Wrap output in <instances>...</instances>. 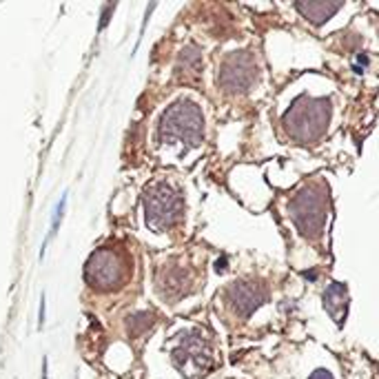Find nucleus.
<instances>
[{"label": "nucleus", "instance_id": "obj_1", "mask_svg": "<svg viewBox=\"0 0 379 379\" xmlns=\"http://www.w3.org/2000/svg\"><path fill=\"white\" fill-rule=\"evenodd\" d=\"M204 140V118L193 100H177L164 111L158 125V142L162 147L197 149Z\"/></svg>", "mask_w": 379, "mask_h": 379}, {"label": "nucleus", "instance_id": "obj_2", "mask_svg": "<svg viewBox=\"0 0 379 379\" xmlns=\"http://www.w3.org/2000/svg\"><path fill=\"white\" fill-rule=\"evenodd\" d=\"M330 100L328 98H310L299 96L282 118V127L288 138L295 142H315L326 133L330 122Z\"/></svg>", "mask_w": 379, "mask_h": 379}, {"label": "nucleus", "instance_id": "obj_3", "mask_svg": "<svg viewBox=\"0 0 379 379\" xmlns=\"http://www.w3.org/2000/svg\"><path fill=\"white\" fill-rule=\"evenodd\" d=\"M326 209H328V195L321 184L302 186L291 200V204H288L295 229L306 240L321 238L326 227Z\"/></svg>", "mask_w": 379, "mask_h": 379}, {"label": "nucleus", "instance_id": "obj_4", "mask_svg": "<svg viewBox=\"0 0 379 379\" xmlns=\"http://www.w3.org/2000/svg\"><path fill=\"white\" fill-rule=\"evenodd\" d=\"M182 195L169 182H153L144 191V220L153 231H166L182 218Z\"/></svg>", "mask_w": 379, "mask_h": 379}, {"label": "nucleus", "instance_id": "obj_5", "mask_svg": "<svg viewBox=\"0 0 379 379\" xmlns=\"http://www.w3.org/2000/svg\"><path fill=\"white\" fill-rule=\"evenodd\" d=\"M129 266L125 255L114 249H98L87 262L85 280L98 291H116L127 280Z\"/></svg>", "mask_w": 379, "mask_h": 379}, {"label": "nucleus", "instance_id": "obj_6", "mask_svg": "<svg viewBox=\"0 0 379 379\" xmlns=\"http://www.w3.org/2000/svg\"><path fill=\"white\" fill-rule=\"evenodd\" d=\"M255 80H258V62L251 51H233L222 60L218 82L227 94H247Z\"/></svg>", "mask_w": 379, "mask_h": 379}, {"label": "nucleus", "instance_id": "obj_7", "mask_svg": "<svg viewBox=\"0 0 379 379\" xmlns=\"http://www.w3.org/2000/svg\"><path fill=\"white\" fill-rule=\"evenodd\" d=\"M171 360H173L175 369L188 377L209 371V366H211L209 340L200 330L186 333V335H182L180 342H177V346L173 349Z\"/></svg>", "mask_w": 379, "mask_h": 379}, {"label": "nucleus", "instance_id": "obj_8", "mask_svg": "<svg viewBox=\"0 0 379 379\" xmlns=\"http://www.w3.org/2000/svg\"><path fill=\"white\" fill-rule=\"evenodd\" d=\"M266 299V291L262 284H255V282H247V280H240V282H233L227 288V302L229 308L236 313L238 317H249L255 308H260Z\"/></svg>", "mask_w": 379, "mask_h": 379}, {"label": "nucleus", "instance_id": "obj_9", "mask_svg": "<svg viewBox=\"0 0 379 379\" xmlns=\"http://www.w3.org/2000/svg\"><path fill=\"white\" fill-rule=\"evenodd\" d=\"M324 308H326V313L337 321V324H342V319L346 317V306H349V288L346 284H330L326 288V293H324Z\"/></svg>", "mask_w": 379, "mask_h": 379}, {"label": "nucleus", "instance_id": "obj_10", "mask_svg": "<svg viewBox=\"0 0 379 379\" xmlns=\"http://www.w3.org/2000/svg\"><path fill=\"white\" fill-rule=\"evenodd\" d=\"M188 286V275L182 269H164L162 277H160V293L166 299H177L186 293Z\"/></svg>", "mask_w": 379, "mask_h": 379}, {"label": "nucleus", "instance_id": "obj_11", "mask_svg": "<svg viewBox=\"0 0 379 379\" xmlns=\"http://www.w3.org/2000/svg\"><path fill=\"white\" fill-rule=\"evenodd\" d=\"M295 9L313 25H321V22H326L337 14L342 9V3H324V0L319 3V0H313V3H295Z\"/></svg>", "mask_w": 379, "mask_h": 379}, {"label": "nucleus", "instance_id": "obj_12", "mask_svg": "<svg viewBox=\"0 0 379 379\" xmlns=\"http://www.w3.org/2000/svg\"><path fill=\"white\" fill-rule=\"evenodd\" d=\"M308 379H333V375L328 371H324V369H319V371H315L313 375H310Z\"/></svg>", "mask_w": 379, "mask_h": 379}, {"label": "nucleus", "instance_id": "obj_13", "mask_svg": "<svg viewBox=\"0 0 379 379\" xmlns=\"http://www.w3.org/2000/svg\"><path fill=\"white\" fill-rule=\"evenodd\" d=\"M358 62H362V67H366V64H369V55L360 53V55H358Z\"/></svg>", "mask_w": 379, "mask_h": 379}, {"label": "nucleus", "instance_id": "obj_14", "mask_svg": "<svg viewBox=\"0 0 379 379\" xmlns=\"http://www.w3.org/2000/svg\"><path fill=\"white\" fill-rule=\"evenodd\" d=\"M304 277H306V280L313 282V280H317V273H315V271H310V273H304Z\"/></svg>", "mask_w": 379, "mask_h": 379}, {"label": "nucleus", "instance_id": "obj_15", "mask_svg": "<svg viewBox=\"0 0 379 379\" xmlns=\"http://www.w3.org/2000/svg\"><path fill=\"white\" fill-rule=\"evenodd\" d=\"M218 271H224L227 269V260H222V262H218V266H215Z\"/></svg>", "mask_w": 379, "mask_h": 379}]
</instances>
